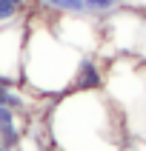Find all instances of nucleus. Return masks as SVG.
<instances>
[{
  "label": "nucleus",
  "instance_id": "0eeeda50",
  "mask_svg": "<svg viewBox=\"0 0 146 151\" xmlns=\"http://www.w3.org/2000/svg\"><path fill=\"white\" fill-rule=\"evenodd\" d=\"M9 3H17V6H20V3H23V0H9Z\"/></svg>",
  "mask_w": 146,
  "mask_h": 151
},
{
  "label": "nucleus",
  "instance_id": "6e6552de",
  "mask_svg": "<svg viewBox=\"0 0 146 151\" xmlns=\"http://www.w3.org/2000/svg\"><path fill=\"white\" fill-rule=\"evenodd\" d=\"M0 151H9V148H6V145H0Z\"/></svg>",
  "mask_w": 146,
  "mask_h": 151
},
{
  "label": "nucleus",
  "instance_id": "20e7f679",
  "mask_svg": "<svg viewBox=\"0 0 146 151\" xmlns=\"http://www.w3.org/2000/svg\"><path fill=\"white\" fill-rule=\"evenodd\" d=\"M46 6H57V9H66V12H83L86 3L83 0H40Z\"/></svg>",
  "mask_w": 146,
  "mask_h": 151
},
{
  "label": "nucleus",
  "instance_id": "f03ea898",
  "mask_svg": "<svg viewBox=\"0 0 146 151\" xmlns=\"http://www.w3.org/2000/svg\"><path fill=\"white\" fill-rule=\"evenodd\" d=\"M0 134H3V143L6 145L17 143V126H15V117H12L9 106H0Z\"/></svg>",
  "mask_w": 146,
  "mask_h": 151
},
{
  "label": "nucleus",
  "instance_id": "7ed1b4c3",
  "mask_svg": "<svg viewBox=\"0 0 146 151\" xmlns=\"http://www.w3.org/2000/svg\"><path fill=\"white\" fill-rule=\"evenodd\" d=\"M0 106H9V109H20L23 106V100L17 97L15 91H9V86L0 80Z\"/></svg>",
  "mask_w": 146,
  "mask_h": 151
},
{
  "label": "nucleus",
  "instance_id": "39448f33",
  "mask_svg": "<svg viewBox=\"0 0 146 151\" xmlns=\"http://www.w3.org/2000/svg\"><path fill=\"white\" fill-rule=\"evenodd\" d=\"M17 17V3H9V0H0V23H9Z\"/></svg>",
  "mask_w": 146,
  "mask_h": 151
},
{
  "label": "nucleus",
  "instance_id": "423d86ee",
  "mask_svg": "<svg viewBox=\"0 0 146 151\" xmlns=\"http://www.w3.org/2000/svg\"><path fill=\"white\" fill-rule=\"evenodd\" d=\"M86 3V9H109V6H115V0H83Z\"/></svg>",
  "mask_w": 146,
  "mask_h": 151
},
{
  "label": "nucleus",
  "instance_id": "f257e3e1",
  "mask_svg": "<svg viewBox=\"0 0 146 151\" xmlns=\"http://www.w3.org/2000/svg\"><path fill=\"white\" fill-rule=\"evenodd\" d=\"M75 80H77V86H80V88H94V86L100 83V71H97V66H94L92 60H80Z\"/></svg>",
  "mask_w": 146,
  "mask_h": 151
}]
</instances>
